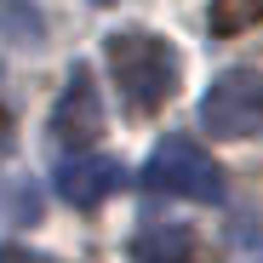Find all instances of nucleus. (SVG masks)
Segmentation results:
<instances>
[{
  "label": "nucleus",
  "instance_id": "nucleus-6",
  "mask_svg": "<svg viewBox=\"0 0 263 263\" xmlns=\"http://www.w3.org/2000/svg\"><path fill=\"white\" fill-rule=\"evenodd\" d=\"M132 257H138V263H189V257H195V235H189L183 223L138 229V240H132Z\"/></svg>",
  "mask_w": 263,
  "mask_h": 263
},
{
  "label": "nucleus",
  "instance_id": "nucleus-10",
  "mask_svg": "<svg viewBox=\"0 0 263 263\" xmlns=\"http://www.w3.org/2000/svg\"><path fill=\"white\" fill-rule=\"evenodd\" d=\"M252 263H263V252H257V257H252Z\"/></svg>",
  "mask_w": 263,
  "mask_h": 263
},
{
  "label": "nucleus",
  "instance_id": "nucleus-11",
  "mask_svg": "<svg viewBox=\"0 0 263 263\" xmlns=\"http://www.w3.org/2000/svg\"><path fill=\"white\" fill-rule=\"evenodd\" d=\"M98 6H109V0H98Z\"/></svg>",
  "mask_w": 263,
  "mask_h": 263
},
{
  "label": "nucleus",
  "instance_id": "nucleus-8",
  "mask_svg": "<svg viewBox=\"0 0 263 263\" xmlns=\"http://www.w3.org/2000/svg\"><path fill=\"white\" fill-rule=\"evenodd\" d=\"M6 217H12V223H40V189H34V178H17V183H12Z\"/></svg>",
  "mask_w": 263,
  "mask_h": 263
},
{
  "label": "nucleus",
  "instance_id": "nucleus-1",
  "mask_svg": "<svg viewBox=\"0 0 263 263\" xmlns=\"http://www.w3.org/2000/svg\"><path fill=\"white\" fill-rule=\"evenodd\" d=\"M103 63H109V74L120 86V98L138 109V115H155L172 92H178V74H183L178 52H172L160 34H143V29L109 34L103 40Z\"/></svg>",
  "mask_w": 263,
  "mask_h": 263
},
{
  "label": "nucleus",
  "instance_id": "nucleus-4",
  "mask_svg": "<svg viewBox=\"0 0 263 263\" xmlns=\"http://www.w3.org/2000/svg\"><path fill=\"white\" fill-rule=\"evenodd\" d=\"M120 183H126L120 160H115V155H103L98 143H92V149H69V155L58 160V195H63L69 206H80V212L103 206Z\"/></svg>",
  "mask_w": 263,
  "mask_h": 263
},
{
  "label": "nucleus",
  "instance_id": "nucleus-9",
  "mask_svg": "<svg viewBox=\"0 0 263 263\" xmlns=\"http://www.w3.org/2000/svg\"><path fill=\"white\" fill-rule=\"evenodd\" d=\"M0 263H52V257H40L29 246H0Z\"/></svg>",
  "mask_w": 263,
  "mask_h": 263
},
{
  "label": "nucleus",
  "instance_id": "nucleus-7",
  "mask_svg": "<svg viewBox=\"0 0 263 263\" xmlns=\"http://www.w3.org/2000/svg\"><path fill=\"white\" fill-rule=\"evenodd\" d=\"M257 17H263V0H212V12H206V29L229 40V34H246Z\"/></svg>",
  "mask_w": 263,
  "mask_h": 263
},
{
  "label": "nucleus",
  "instance_id": "nucleus-5",
  "mask_svg": "<svg viewBox=\"0 0 263 263\" xmlns=\"http://www.w3.org/2000/svg\"><path fill=\"white\" fill-rule=\"evenodd\" d=\"M103 132V103H98V86H92V69H74L63 98L52 109V143L58 149H92Z\"/></svg>",
  "mask_w": 263,
  "mask_h": 263
},
{
  "label": "nucleus",
  "instance_id": "nucleus-3",
  "mask_svg": "<svg viewBox=\"0 0 263 263\" xmlns=\"http://www.w3.org/2000/svg\"><path fill=\"white\" fill-rule=\"evenodd\" d=\"M200 126L217 143L263 132V69H223L200 98Z\"/></svg>",
  "mask_w": 263,
  "mask_h": 263
},
{
  "label": "nucleus",
  "instance_id": "nucleus-2",
  "mask_svg": "<svg viewBox=\"0 0 263 263\" xmlns=\"http://www.w3.org/2000/svg\"><path fill=\"white\" fill-rule=\"evenodd\" d=\"M143 189L149 195H172V200L217 206L223 200V172H217V160L195 138H160L149 166H143Z\"/></svg>",
  "mask_w": 263,
  "mask_h": 263
}]
</instances>
